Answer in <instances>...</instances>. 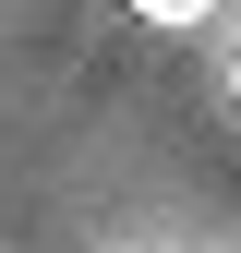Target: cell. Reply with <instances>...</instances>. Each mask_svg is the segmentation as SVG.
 I'll list each match as a JSON object with an SVG mask.
<instances>
[{
    "label": "cell",
    "mask_w": 241,
    "mask_h": 253,
    "mask_svg": "<svg viewBox=\"0 0 241 253\" xmlns=\"http://www.w3.org/2000/svg\"><path fill=\"white\" fill-rule=\"evenodd\" d=\"M133 12H145V24H217L229 0H133Z\"/></svg>",
    "instance_id": "obj_1"
},
{
    "label": "cell",
    "mask_w": 241,
    "mask_h": 253,
    "mask_svg": "<svg viewBox=\"0 0 241 253\" xmlns=\"http://www.w3.org/2000/svg\"><path fill=\"white\" fill-rule=\"evenodd\" d=\"M229 97H241V48H229Z\"/></svg>",
    "instance_id": "obj_2"
}]
</instances>
